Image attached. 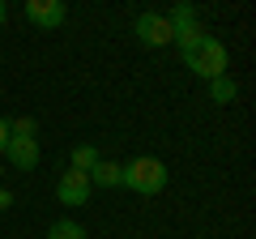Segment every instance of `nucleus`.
Listing matches in <instances>:
<instances>
[{"label": "nucleus", "mask_w": 256, "mask_h": 239, "mask_svg": "<svg viewBox=\"0 0 256 239\" xmlns=\"http://www.w3.org/2000/svg\"><path fill=\"white\" fill-rule=\"evenodd\" d=\"M120 188H128V192H141V196H154L166 188V166L162 158H132L128 166H120Z\"/></svg>", "instance_id": "1"}, {"label": "nucleus", "mask_w": 256, "mask_h": 239, "mask_svg": "<svg viewBox=\"0 0 256 239\" xmlns=\"http://www.w3.org/2000/svg\"><path fill=\"white\" fill-rule=\"evenodd\" d=\"M184 64H188L196 77L214 82V77L230 73V56H226V43H222V38H214V34H205L201 43L192 47V52H184Z\"/></svg>", "instance_id": "2"}, {"label": "nucleus", "mask_w": 256, "mask_h": 239, "mask_svg": "<svg viewBox=\"0 0 256 239\" xmlns=\"http://www.w3.org/2000/svg\"><path fill=\"white\" fill-rule=\"evenodd\" d=\"M68 18L64 0H26V22H34L38 30H60Z\"/></svg>", "instance_id": "3"}, {"label": "nucleus", "mask_w": 256, "mask_h": 239, "mask_svg": "<svg viewBox=\"0 0 256 239\" xmlns=\"http://www.w3.org/2000/svg\"><path fill=\"white\" fill-rule=\"evenodd\" d=\"M132 34H137L146 47H166L171 43V22H166L162 13H141L137 26H132Z\"/></svg>", "instance_id": "4"}, {"label": "nucleus", "mask_w": 256, "mask_h": 239, "mask_svg": "<svg viewBox=\"0 0 256 239\" xmlns=\"http://www.w3.org/2000/svg\"><path fill=\"white\" fill-rule=\"evenodd\" d=\"M90 175H82V171H73V166H68V171L60 175V184H56V196H60V205H86L90 201Z\"/></svg>", "instance_id": "5"}, {"label": "nucleus", "mask_w": 256, "mask_h": 239, "mask_svg": "<svg viewBox=\"0 0 256 239\" xmlns=\"http://www.w3.org/2000/svg\"><path fill=\"white\" fill-rule=\"evenodd\" d=\"M4 158H9L18 171H34V166H38V137H13V132H9V150H4Z\"/></svg>", "instance_id": "6"}, {"label": "nucleus", "mask_w": 256, "mask_h": 239, "mask_svg": "<svg viewBox=\"0 0 256 239\" xmlns=\"http://www.w3.org/2000/svg\"><path fill=\"white\" fill-rule=\"evenodd\" d=\"M90 188H120V162H94L90 171Z\"/></svg>", "instance_id": "7"}, {"label": "nucleus", "mask_w": 256, "mask_h": 239, "mask_svg": "<svg viewBox=\"0 0 256 239\" xmlns=\"http://www.w3.org/2000/svg\"><path fill=\"white\" fill-rule=\"evenodd\" d=\"M235 94H239V82L230 73H222V77H214V82H210V98L214 102H235Z\"/></svg>", "instance_id": "8"}, {"label": "nucleus", "mask_w": 256, "mask_h": 239, "mask_svg": "<svg viewBox=\"0 0 256 239\" xmlns=\"http://www.w3.org/2000/svg\"><path fill=\"white\" fill-rule=\"evenodd\" d=\"M47 239H90V235H86V226H82V222L60 218V222H52V226H47Z\"/></svg>", "instance_id": "9"}, {"label": "nucleus", "mask_w": 256, "mask_h": 239, "mask_svg": "<svg viewBox=\"0 0 256 239\" xmlns=\"http://www.w3.org/2000/svg\"><path fill=\"white\" fill-rule=\"evenodd\" d=\"M94 162H98V150H94V146H77V150H73V171L90 175Z\"/></svg>", "instance_id": "10"}, {"label": "nucleus", "mask_w": 256, "mask_h": 239, "mask_svg": "<svg viewBox=\"0 0 256 239\" xmlns=\"http://www.w3.org/2000/svg\"><path fill=\"white\" fill-rule=\"evenodd\" d=\"M9 132H13V137H34L38 124H34L30 116H22V120H9Z\"/></svg>", "instance_id": "11"}, {"label": "nucleus", "mask_w": 256, "mask_h": 239, "mask_svg": "<svg viewBox=\"0 0 256 239\" xmlns=\"http://www.w3.org/2000/svg\"><path fill=\"white\" fill-rule=\"evenodd\" d=\"M166 22H171V26H175V22H196V9H192V4H175Z\"/></svg>", "instance_id": "12"}, {"label": "nucleus", "mask_w": 256, "mask_h": 239, "mask_svg": "<svg viewBox=\"0 0 256 239\" xmlns=\"http://www.w3.org/2000/svg\"><path fill=\"white\" fill-rule=\"evenodd\" d=\"M9 150V120H0V154Z\"/></svg>", "instance_id": "13"}, {"label": "nucleus", "mask_w": 256, "mask_h": 239, "mask_svg": "<svg viewBox=\"0 0 256 239\" xmlns=\"http://www.w3.org/2000/svg\"><path fill=\"white\" fill-rule=\"evenodd\" d=\"M9 205H13V192H9V188H0V210H9Z\"/></svg>", "instance_id": "14"}, {"label": "nucleus", "mask_w": 256, "mask_h": 239, "mask_svg": "<svg viewBox=\"0 0 256 239\" xmlns=\"http://www.w3.org/2000/svg\"><path fill=\"white\" fill-rule=\"evenodd\" d=\"M4 18H9V9H4V0H0V26H4Z\"/></svg>", "instance_id": "15"}, {"label": "nucleus", "mask_w": 256, "mask_h": 239, "mask_svg": "<svg viewBox=\"0 0 256 239\" xmlns=\"http://www.w3.org/2000/svg\"><path fill=\"white\" fill-rule=\"evenodd\" d=\"M0 175H4V171H0Z\"/></svg>", "instance_id": "16"}]
</instances>
